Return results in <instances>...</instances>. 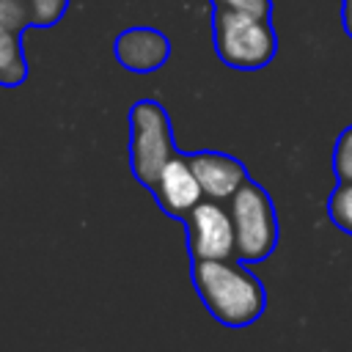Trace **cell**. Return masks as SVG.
Listing matches in <instances>:
<instances>
[{"label": "cell", "mask_w": 352, "mask_h": 352, "mask_svg": "<svg viewBox=\"0 0 352 352\" xmlns=\"http://www.w3.org/2000/svg\"><path fill=\"white\" fill-rule=\"evenodd\" d=\"M217 58L239 72L264 69L278 52V36L270 16H256L231 8H214L212 16Z\"/></svg>", "instance_id": "cell-2"}, {"label": "cell", "mask_w": 352, "mask_h": 352, "mask_svg": "<svg viewBox=\"0 0 352 352\" xmlns=\"http://www.w3.org/2000/svg\"><path fill=\"white\" fill-rule=\"evenodd\" d=\"M214 8H231V11H245L256 16H270L272 0H212Z\"/></svg>", "instance_id": "cell-14"}, {"label": "cell", "mask_w": 352, "mask_h": 352, "mask_svg": "<svg viewBox=\"0 0 352 352\" xmlns=\"http://www.w3.org/2000/svg\"><path fill=\"white\" fill-rule=\"evenodd\" d=\"M341 25L344 33L352 38V0H341Z\"/></svg>", "instance_id": "cell-15"}, {"label": "cell", "mask_w": 352, "mask_h": 352, "mask_svg": "<svg viewBox=\"0 0 352 352\" xmlns=\"http://www.w3.org/2000/svg\"><path fill=\"white\" fill-rule=\"evenodd\" d=\"M28 80V58L22 50V33L0 25V85L14 88Z\"/></svg>", "instance_id": "cell-9"}, {"label": "cell", "mask_w": 352, "mask_h": 352, "mask_svg": "<svg viewBox=\"0 0 352 352\" xmlns=\"http://www.w3.org/2000/svg\"><path fill=\"white\" fill-rule=\"evenodd\" d=\"M176 154L170 118L157 99H138L129 107V165L143 187H154L165 162Z\"/></svg>", "instance_id": "cell-3"}, {"label": "cell", "mask_w": 352, "mask_h": 352, "mask_svg": "<svg viewBox=\"0 0 352 352\" xmlns=\"http://www.w3.org/2000/svg\"><path fill=\"white\" fill-rule=\"evenodd\" d=\"M195 176H198V184L204 190V198H214V201H231V195L250 179L248 176V168L231 157V154H223V151H192L187 154Z\"/></svg>", "instance_id": "cell-8"}, {"label": "cell", "mask_w": 352, "mask_h": 352, "mask_svg": "<svg viewBox=\"0 0 352 352\" xmlns=\"http://www.w3.org/2000/svg\"><path fill=\"white\" fill-rule=\"evenodd\" d=\"M187 250L192 258H236V234L223 201L204 198L184 214Z\"/></svg>", "instance_id": "cell-5"}, {"label": "cell", "mask_w": 352, "mask_h": 352, "mask_svg": "<svg viewBox=\"0 0 352 352\" xmlns=\"http://www.w3.org/2000/svg\"><path fill=\"white\" fill-rule=\"evenodd\" d=\"M228 212L236 234V258L245 264L264 261L278 245V217L270 192L248 179L231 195Z\"/></svg>", "instance_id": "cell-4"}, {"label": "cell", "mask_w": 352, "mask_h": 352, "mask_svg": "<svg viewBox=\"0 0 352 352\" xmlns=\"http://www.w3.org/2000/svg\"><path fill=\"white\" fill-rule=\"evenodd\" d=\"M113 55L126 72L148 74V72H157L165 66V60L170 58V41L157 28L135 25V28H126L116 36Z\"/></svg>", "instance_id": "cell-6"}, {"label": "cell", "mask_w": 352, "mask_h": 352, "mask_svg": "<svg viewBox=\"0 0 352 352\" xmlns=\"http://www.w3.org/2000/svg\"><path fill=\"white\" fill-rule=\"evenodd\" d=\"M190 278L204 308L226 327H248L267 308L261 280L239 258H192Z\"/></svg>", "instance_id": "cell-1"}, {"label": "cell", "mask_w": 352, "mask_h": 352, "mask_svg": "<svg viewBox=\"0 0 352 352\" xmlns=\"http://www.w3.org/2000/svg\"><path fill=\"white\" fill-rule=\"evenodd\" d=\"M0 25L22 33L25 28H33L30 0H0Z\"/></svg>", "instance_id": "cell-11"}, {"label": "cell", "mask_w": 352, "mask_h": 352, "mask_svg": "<svg viewBox=\"0 0 352 352\" xmlns=\"http://www.w3.org/2000/svg\"><path fill=\"white\" fill-rule=\"evenodd\" d=\"M157 204L170 214V217H179L184 220V214L198 204L204 201V190L198 184V176L187 160V154H173L165 168L160 170L154 187H151Z\"/></svg>", "instance_id": "cell-7"}, {"label": "cell", "mask_w": 352, "mask_h": 352, "mask_svg": "<svg viewBox=\"0 0 352 352\" xmlns=\"http://www.w3.org/2000/svg\"><path fill=\"white\" fill-rule=\"evenodd\" d=\"M333 173L338 182H352V126H346L333 146Z\"/></svg>", "instance_id": "cell-12"}, {"label": "cell", "mask_w": 352, "mask_h": 352, "mask_svg": "<svg viewBox=\"0 0 352 352\" xmlns=\"http://www.w3.org/2000/svg\"><path fill=\"white\" fill-rule=\"evenodd\" d=\"M327 214L336 228L352 234V182H338L327 198Z\"/></svg>", "instance_id": "cell-10"}, {"label": "cell", "mask_w": 352, "mask_h": 352, "mask_svg": "<svg viewBox=\"0 0 352 352\" xmlns=\"http://www.w3.org/2000/svg\"><path fill=\"white\" fill-rule=\"evenodd\" d=\"M66 6L69 0H30L33 28H52L66 14Z\"/></svg>", "instance_id": "cell-13"}]
</instances>
